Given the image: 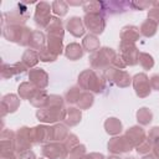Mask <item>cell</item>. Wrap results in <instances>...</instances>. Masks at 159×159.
Returning a JSON list of instances; mask_svg holds the SVG:
<instances>
[{"instance_id":"1","label":"cell","mask_w":159,"mask_h":159,"mask_svg":"<svg viewBox=\"0 0 159 159\" xmlns=\"http://www.w3.org/2000/svg\"><path fill=\"white\" fill-rule=\"evenodd\" d=\"M66 111L62 106V98L58 96H50L45 108H41L36 112V117L41 122L53 123L61 119H65Z\"/></svg>"},{"instance_id":"2","label":"cell","mask_w":159,"mask_h":159,"mask_svg":"<svg viewBox=\"0 0 159 159\" xmlns=\"http://www.w3.org/2000/svg\"><path fill=\"white\" fill-rule=\"evenodd\" d=\"M32 31L29 27H24L20 25H4L2 26V35L12 42H17L22 46L30 43Z\"/></svg>"},{"instance_id":"3","label":"cell","mask_w":159,"mask_h":159,"mask_svg":"<svg viewBox=\"0 0 159 159\" xmlns=\"http://www.w3.org/2000/svg\"><path fill=\"white\" fill-rule=\"evenodd\" d=\"M78 84L84 89H91L96 93H99L104 89V81L96 75L92 70L83 71L78 77Z\"/></svg>"},{"instance_id":"4","label":"cell","mask_w":159,"mask_h":159,"mask_svg":"<svg viewBox=\"0 0 159 159\" xmlns=\"http://www.w3.org/2000/svg\"><path fill=\"white\" fill-rule=\"evenodd\" d=\"M116 53L112 48H108V47H103L101 48L99 51L94 52L92 56H91V65L93 68H106L109 63L113 62V60L116 58Z\"/></svg>"},{"instance_id":"5","label":"cell","mask_w":159,"mask_h":159,"mask_svg":"<svg viewBox=\"0 0 159 159\" xmlns=\"http://www.w3.org/2000/svg\"><path fill=\"white\" fill-rule=\"evenodd\" d=\"M27 9L25 7L24 4H20L17 9H14L10 12L4 14V20H2V25H5V22H7V25H22L25 24L26 19L29 17L27 15Z\"/></svg>"},{"instance_id":"6","label":"cell","mask_w":159,"mask_h":159,"mask_svg":"<svg viewBox=\"0 0 159 159\" xmlns=\"http://www.w3.org/2000/svg\"><path fill=\"white\" fill-rule=\"evenodd\" d=\"M83 20L86 27L94 35L102 34L106 27V21L102 14H86Z\"/></svg>"},{"instance_id":"7","label":"cell","mask_w":159,"mask_h":159,"mask_svg":"<svg viewBox=\"0 0 159 159\" xmlns=\"http://www.w3.org/2000/svg\"><path fill=\"white\" fill-rule=\"evenodd\" d=\"M120 57L123 58V61L125 62V65H135L138 63V58H139V52L138 48L135 47V45L133 42H120Z\"/></svg>"},{"instance_id":"8","label":"cell","mask_w":159,"mask_h":159,"mask_svg":"<svg viewBox=\"0 0 159 159\" xmlns=\"http://www.w3.org/2000/svg\"><path fill=\"white\" fill-rule=\"evenodd\" d=\"M51 10H52V7L50 6V4L45 2V1H41V2L37 4L35 17H34L37 26H40V27H47V25L50 24L51 19H52L51 15H50Z\"/></svg>"},{"instance_id":"9","label":"cell","mask_w":159,"mask_h":159,"mask_svg":"<svg viewBox=\"0 0 159 159\" xmlns=\"http://www.w3.org/2000/svg\"><path fill=\"white\" fill-rule=\"evenodd\" d=\"M30 130L31 129H29L26 127H22L17 130L16 137H15V150L16 152L24 153V152H27L31 148L32 140H31Z\"/></svg>"},{"instance_id":"10","label":"cell","mask_w":159,"mask_h":159,"mask_svg":"<svg viewBox=\"0 0 159 159\" xmlns=\"http://www.w3.org/2000/svg\"><path fill=\"white\" fill-rule=\"evenodd\" d=\"M133 86L135 89L137 96L139 97H147L150 93V82L144 73H138L133 78Z\"/></svg>"},{"instance_id":"11","label":"cell","mask_w":159,"mask_h":159,"mask_svg":"<svg viewBox=\"0 0 159 159\" xmlns=\"http://www.w3.org/2000/svg\"><path fill=\"white\" fill-rule=\"evenodd\" d=\"M132 148H133V144L125 135L116 137L111 139V142L108 143V150L111 153H125V152L132 150Z\"/></svg>"},{"instance_id":"12","label":"cell","mask_w":159,"mask_h":159,"mask_svg":"<svg viewBox=\"0 0 159 159\" xmlns=\"http://www.w3.org/2000/svg\"><path fill=\"white\" fill-rule=\"evenodd\" d=\"M107 78L111 80L112 82H114L117 86L119 87H127L130 83V77L125 71H119L117 68H107V73H106Z\"/></svg>"},{"instance_id":"13","label":"cell","mask_w":159,"mask_h":159,"mask_svg":"<svg viewBox=\"0 0 159 159\" xmlns=\"http://www.w3.org/2000/svg\"><path fill=\"white\" fill-rule=\"evenodd\" d=\"M42 154L50 159H63L67 155V149L65 145L57 144V143H51L47 145H43L42 148Z\"/></svg>"},{"instance_id":"14","label":"cell","mask_w":159,"mask_h":159,"mask_svg":"<svg viewBox=\"0 0 159 159\" xmlns=\"http://www.w3.org/2000/svg\"><path fill=\"white\" fill-rule=\"evenodd\" d=\"M29 77H30V81L35 86H37L40 88H43V87L47 86L48 77H47V73L42 68H34V70H31L30 73H29Z\"/></svg>"},{"instance_id":"15","label":"cell","mask_w":159,"mask_h":159,"mask_svg":"<svg viewBox=\"0 0 159 159\" xmlns=\"http://www.w3.org/2000/svg\"><path fill=\"white\" fill-rule=\"evenodd\" d=\"M67 30L75 36V37H80L84 34V25L82 22V19L73 16L71 19L67 20Z\"/></svg>"},{"instance_id":"16","label":"cell","mask_w":159,"mask_h":159,"mask_svg":"<svg viewBox=\"0 0 159 159\" xmlns=\"http://www.w3.org/2000/svg\"><path fill=\"white\" fill-rule=\"evenodd\" d=\"M125 137L130 140L133 147H137L139 143H142L145 139V133H144L143 128H140V127H132L127 130Z\"/></svg>"},{"instance_id":"17","label":"cell","mask_w":159,"mask_h":159,"mask_svg":"<svg viewBox=\"0 0 159 159\" xmlns=\"http://www.w3.org/2000/svg\"><path fill=\"white\" fill-rule=\"evenodd\" d=\"M139 29L137 26L129 25V26H124L120 31V39L124 42H134L139 39Z\"/></svg>"},{"instance_id":"18","label":"cell","mask_w":159,"mask_h":159,"mask_svg":"<svg viewBox=\"0 0 159 159\" xmlns=\"http://www.w3.org/2000/svg\"><path fill=\"white\" fill-rule=\"evenodd\" d=\"M103 4H104V12L109 15L123 12L127 10V6H130V2H125V1H109Z\"/></svg>"},{"instance_id":"19","label":"cell","mask_w":159,"mask_h":159,"mask_svg":"<svg viewBox=\"0 0 159 159\" xmlns=\"http://www.w3.org/2000/svg\"><path fill=\"white\" fill-rule=\"evenodd\" d=\"M19 103L20 99L15 94H6L2 98V114H5L6 112H15L19 107Z\"/></svg>"},{"instance_id":"20","label":"cell","mask_w":159,"mask_h":159,"mask_svg":"<svg viewBox=\"0 0 159 159\" xmlns=\"http://www.w3.org/2000/svg\"><path fill=\"white\" fill-rule=\"evenodd\" d=\"M47 32L51 36H56V37H61L63 36V27H62V21L57 17H52L50 24L47 25Z\"/></svg>"},{"instance_id":"21","label":"cell","mask_w":159,"mask_h":159,"mask_svg":"<svg viewBox=\"0 0 159 159\" xmlns=\"http://www.w3.org/2000/svg\"><path fill=\"white\" fill-rule=\"evenodd\" d=\"M83 10L86 14H103L104 12V4L102 1H84Z\"/></svg>"},{"instance_id":"22","label":"cell","mask_w":159,"mask_h":159,"mask_svg":"<svg viewBox=\"0 0 159 159\" xmlns=\"http://www.w3.org/2000/svg\"><path fill=\"white\" fill-rule=\"evenodd\" d=\"M47 45H48L47 50L51 53H53L55 56H57V55H60L62 52V40H61V37H56V36L48 35V37H47Z\"/></svg>"},{"instance_id":"23","label":"cell","mask_w":159,"mask_h":159,"mask_svg":"<svg viewBox=\"0 0 159 159\" xmlns=\"http://www.w3.org/2000/svg\"><path fill=\"white\" fill-rule=\"evenodd\" d=\"M157 27H158V24H157L155 21L148 19V20H145V21L142 24V26H140V29H139V32H140L142 35H144L145 37H152L153 35H155Z\"/></svg>"},{"instance_id":"24","label":"cell","mask_w":159,"mask_h":159,"mask_svg":"<svg viewBox=\"0 0 159 159\" xmlns=\"http://www.w3.org/2000/svg\"><path fill=\"white\" fill-rule=\"evenodd\" d=\"M68 130L63 124L51 127V140H65L68 137Z\"/></svg>"},{"instance_id":"25","label":"cell","mask_w":159,"mask_h":159,"mask_svg":"<svg viewBox=\"0 0 159 159\" xmlns=\"http://www.w3.org/2000/svg\"><path fill=\"white\" fill-rule=\"evenodd\" d=\"M83 48L88 52H97V50H99V40L94 36V35H87L83 39Z\"/></svg>"},{"instance_id":"26","label":"cell","mask_w":159,"mask_h":159,"mask_svg":"<svg viewBox=\"0 0 159 159\" xmlns=\"http://www.w3.org/2000/svg\"><path fill=\"white\" fill-rule=\"evenodd\" d=\"M43 43H45V36H43V34L40 32V31H37V30L32 31L29 46H31L32 48H36V50H40L41 51L43 48Z\"/></svg>"},{"instance_id":"27","label":"cell","mask_w":159,"mask_h":159,"mask_svg":"<svg viewBox=\"0 0 159 159\" xmlns=\"http://www.w3.org/2000/svg\"><path fill=\"white\" fill-rule=\"evenodd\" d=\"M68 125H76L81 120V111L77 108H68L63 119Z\"/></svg>"},{"instance_id":"28","label":"cell","mask_w":159,"mask_h":159,"mask_svg":"<svg viewBox=\"0 0 159 159\" xmlns=\"http://www.w3.org/2000/svg\"><path fill=\"white\" fill-rule=\"evenodd\" d=\"M36 92H37L36 87H35L32 83H30V82H24V83H21L20 87H19V93H20L21 98L31 99Z\"/></svg>"},{"instance_id":"29","label":"cell","mask_w":159,"mask_h":159,"mask_svg":"<svg viewBox=\"0 0 159 159\" xmlns=\"http://www.w3.org/2000/svg\"><path fill=\"white\" fill-rule=\"evenodd\" d=\"M104 128L109 134H118L122 132V123L117 118H108L104 123Z\"/></svg>"},{"instance_id":"30","label":"cell","mask_w":159,"mask_h":159,"mask_svg":"<svg viewBox=\"0 0 159 159\" xmlns=\"http://www.w3.org/2000/svg\"><path fill=\"white\" fill-rule=\"evenodd\" d=\"M66 56L70 60H77L83 56V50L78 43H71L66 48Z\"/></svg>"},{"instance_id":"31","label":"cell","mask_w":159,"mask_h":159,"mask_svg":"<svg viewBox=\"0 0 159 159\" xmlns=\"http://www.w3.org/2000/svg\"><path fill=\"white\" fill-rule=\"evenodd\" d=\"M39 61V55L34 50H26L25 53L22 55V63L26 67H32L37 63Z\"/></svg>"},{"instance_id":"32","label":"cell","mask_w":159,"mask_h":159,"mask_svg":"<svg viewBox=\"0 0 159 159\" xmlns=\"http://www.w3.org/2000/svg\"><path fill=\"white\" fill-rule=\"evenodd\" d=\"M47 99H48L47 93H46L43 89H42V91H39V89H37V92L34 94V97H32L30 101H31V103H32L35 107H45L46 103H47Z\"/></svg>"},{"instance_id":"33","label":"cell","mask_w":159,"mask_h":159,"mask_svg":"<svg viewBox=\"0 0 159 159\" xmlns=\"http://www.w3.org/2000/svg\"><path fill=\"white\" fill-rule=\"evenodd\" d=\"M81 88H78V87H72V88H70L67 92H66V94H65V98H66V101L68 102V103H78V99H80V97H81Z\"/></svg>"},{"instance_id":"34","label":"cell","mask_w":159,"mask_h":159,"mask_svg":"<svg viewBox=\"0 0 159 159\" xmlns=\"http://www.w3.org/2000/svg\"><path fill=\"white\" fill-rule=\"evenodd\" d=\"M152 117L153 114L148 108H140L137 112V119L140 124H149L152 120Z\"/></svg>"},{"instance_id":"35","label":"cell","mask_w":159,"mask_h":159,"mask_svg":"<svg viewBox=\"0 0 159 159\" xmlns=\"http://www.w3.org/2000/svg\"><path fill=\"white\" fill-rule=\"evenodd\" d=\"M51 7H52V10H53V12L56 15L63 16V15H66V12L68 10V4L66 1H58L57 0V1H53L52 2Z\"/></svg>"},{"instance_id":"36","label":"cell","mask_w":159,"mask_h":159,"mask_svg":"<svg viewBox=\"0 0 159 159\" xmlns=\"http://www.w3.org/2000/svg\"><path fill=\"white\" fill-rule=\"evenodd\" d=\"M138 62L140 63V66H142L144 70H149V68H152L153 65H154V60H153V57H152L150 55H148V53H144V52L139 53Z\"/></svg>"},{"instance_id":"37","label":"cell","mask_w":159,"mask_h":159,"mask_svg":"<svg viewBox=\"0 0 159 159\" xmlns=\"http://www.w3.org/2000/svg\"><path fill=\"white\" fill-rule=\"evenodd\" d=\"M92 104H93V96H92L91 93H88V92L82 93L81 97H80V99H78V106H80V108L86 109V108L91 107Z\"/></svg>"},{"instance_id":"38","label":"cell","mask_w":159,"mask_h":159,"mask_svg":"<svg viewBox=\"0 0 159 159\" xmlns=\"http://www.w3.org/2000/svg\"><path fill=\"white\" fill-rule=\"evenodd\" d=\"M153 9L149 10L148 12V19L155 21L157 24H159V1H154L153 2Z\"/></svg>"},{"instance_id":"39","label":"cell","mask_w":159,"mask_h":159,"mask_svg":"<svg viewBox=\"0 0 159 159\" xmlns=\"http://www.w3.org/2000/svg\"><path fill=\"white\" fill-rule=\"evenodd\" d=\"M56 57L57 56H55L53 53H51L46 47H43L41 51H39V58L41 61H45V62H47V61H55Z\"/></svg>"},{"instance_id":"40","label":"cell","mask_w":159,"mask_h":159,"mask_svg":"<svg viewBox=\"0 0 159 159\" xmlns=\"http://www.w3.org/2000/svg\"><path fill=\"white\" fill-rule=\"evenodd\" d=\"M78 145V140L77 137L75 134H68V137L65 139V148L67 150H72L73 148H76Z\"/></svg>"},{"instance_id":"41","label":"cell","mask_w":159,"mask_h":159,"mask_svg":"<svg viewBox=\"0 0 159 159\" xmlns=\"http://www.w3.org/2000/svg\"><path fill=\"white\" fill-rule=\"evenodd\" d=\"M84 154V145H77L70 153V159H83Z\"/></svg>"},{"instance_id":"42","label":"cell","mask_w":159,"mask_h":159,"mask_svg":"<svg viewBox=\"0 0 159 159\" xmlns=\"http://www.w3.org/2000/svg\"><path fill=\"white\" fill-rule=\"evenodd\" d=\"M137 152L138 153H140V154H145V153H148L149 150H150V148H152V143H150V140L149 139H144L142 143H139L137 147Z\"/></svg>"},{"instance_id":"43","label":"cell","mask_w":159,"mask_h":159,"mask_svg":"<svg viewBox=\"0 0 159 159\" xmlns=\"http://www.w3.org/2000/svg\"><path fill=\"white\" fill-rule=\"evenodd\" d=\"M148 139L150 140V143H154V144H158L159 143V127L152 128V130L149 132Z\"/></svg>"},{"instance_id":"44","label":"cell","mask_w":159,"mask_h":159,"mask_svg":"<svg viewBox=\"0 0 159 159\" xmlns=\"http://www.w3.org/2000/svg\"><path fill=\"white\" fill-rule=\"evenodd\" d=\"M150 5H153V2H148V1H139V2H130V6L132 7H134V9H139V10H142V9H145V7H149Z\"/></svg>"},{"instance_id":"45","label":"cell","mask_w":159,"mask_h":159,"mask_svg":"<svg viewBox=\"0 0 159 159\" xmlns=\"http://www.w3.org/2000/svg\"><path fill=\"white\" fill-rule=\"evenodd\" d=\"M149 82H150V84H152V87L154 89L159 91V75H153L150 77V80H149Z\"/></svg>"},{"instance_id":"46","label":"cell","mask_w":159,"mask_h":159,"mask_svg":"<svg viewBox=\"0 0 159 159\" xmlns=\"http://www.w3.org/2000/svg\"><path fill=\"white\" fill-rule=\"evenodd\" d=\"M19 159H35V154H34L32 152L27 150V152L21 153L20 157H19Z\"/></svg>"},{"instance_id":"47","label":"cell","mask_w":159,"mask_h":159,"mask_svg":"<svg viewBox=\"0 0 159 159\" xmlns=\"http://www.w3.org/2000/svg\"><path fill=\"white\" fill-rule=\"evenodd\" d=\"M1 159H15V157L12 155V153H9V154H1Z\"/></svg>"},{"instance_id":"48","label":"cell","mask_w":159,"mask_h":159,"mask_svg":"<svg viewBox=\"0 0 159 159\" xmlns=\"http://www.w3.org/2000/svg\"><path fill=\"white\" fill-rule=\"evenodd\" d=\"M154 154H155L157 158H159V143L154 145Z\"/></svg>"},{"instance_id":"49","label":"cell","mask_w":159,"mask_h":159,"mask_svg":"<svg viewBox=\"0 0 159 159\" xmlns=\"http://www.w3.org/2000/svg\"><path fill=\"white\" fill-rule=\"evenodd\" d=\"M143 159H158V158H157V157H155V155H149V157H148V155H147V157H144V158H143Z\"/></svg>"},{"instance_id":"50","label":"cell","mask_w":159,"mask_h":159,"mask_svg":"<svg viewBox=\"0 0 159 159\" xmlns=\"http://www.w3.org/2000/svg\"><path fill=\"white\" fill-rule=\"evenodd\" d=\"M109 159H119V158H117V157H112V158H109Z\"/></svg>"},{"instance_id":"51","label":"cell","mask_w":159,"mask_h":159,"mask_svg":"<svg viewBox=\"0 0 159 159\" xmlns=\"http://www.w3.org/2000/svg\"><path fill=\"white\" fill-rule=\"evenodd\" d=\"M127 159H135V158H127Z\"/></svg>"}]
</instances>
